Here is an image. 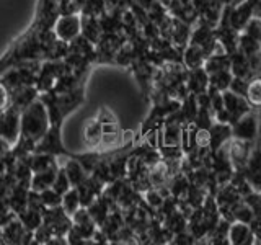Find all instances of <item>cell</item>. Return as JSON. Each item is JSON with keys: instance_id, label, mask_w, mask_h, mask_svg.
<instances>
[{"instance_id": "cell-1", "label": "cell", "mask_w": 261, "mask_h": 245, "mask_svg": "<svg viewBox=\"0 0 261 245\" xmlns=\"http://www.w3.org/2000/svg\"><path fill=\"white\" fill-rule=\"evenodd\" d=\"M51 126L49 121V113L43 100L38 96L35 102L30 103L27 108L21 111V122H20V137L13 144V154L16 157H24L35 151L38 141L46 134V131Z\"/></svg>"}, {"instance_id": "cell-2", "label": "cell", "mask_w": 261, "mask_h": 245, "mask_svg": "<svg viewBox=\"0 0 261 245\" xmlns=\"http://www.w3.org/2000/svg\"><path fill=\"white\" fill-rule=\"evenodd\" d=\"M84 85L82 84L75 87L67 93H54V92H44L39 98L46 105L49 113V121L51 125H64V119L69 116L72 111H75L79 106L84 103Z\"/></svg>"}, {"instance_id": "cell-3", "label": "cell", "mask_w": 261, "mask_h": 245, "mask_svg": "<svg viewBox=\"0 0 261 245\" xmlns=\"http://www.w3.org/2000/svg\"><path fill=\"white\" fill-rule=\"evenodd\" d=\"M33 152H43V154H51L56 157H73V152H70L67 147L64 145L62 141V126L61 125H51L46 131V134L38 141Z\"/></svg>"}, {"instance_id": "cell-4", "label": "cell", "mask_w": 261, "mask_h": 245, "mask_svg": "<svg viewBox=\"0 0 261 245\" xmlns=\"http://www.w3.org/2000/svg\"><path fill=\"white\" fill-rule=\"evenodd\" d=\"M20 122L21 111L8 105L5 110L0 111V137H4L7 142L13 145L20 137Z\"/></svg>"}, {"instance_id": "cell-5", "label": "cell", "mask_w": 261, "mask_h": 245, "mask_svg": "<svg viewBox=\"0 0 261 245\" xmlns=\"http://www.w3.org/2000/svg\"><path fill=\"white\" fill-rule=\"evenodd\" d=\"M80 23L79 15H61L54 24L56 36L65 43H70L73 38L80 35Z\"/></svg>"}, {"instance_id": "cell-6", "label": "cell", "mask_w": 261, "mask_h": 245, "mask_svg": "<svg viewBox=\"0 0 261 245\" xmlns=\"http://www.w3.org/2000/svg\"><path fill=\"white\" fill-rule=\"evenodd\" d=\"M245 178L255 190H261V149H256L250 154L245 163Z\"/></svg>"}, {"instance_id": "cell-7", "label": "cell", "mask_w": 261, "mask_h": 245, "mask_svg": "<svg viewBox=\"0 0 261 245\" xmlns=\"http://www.w3.org/2000/svg\"><path fill=\"white\" fill-rule=\"evenodd\" d=\"M39 96V92L36 85H27V87H20L10 92V105L23 111L30 103H33Z\"/></svg>"}, {"instance_id": "cell-8", "label": "cell", "mask_w": 261, "mask_h": 245, "mask_svg": "<svg viewBox=\"0 0 261 245\" xmlns=\"http://www.w3.org/2000/svg\"><path fill=\"white\" fill-rule=\"evenodd\" d=\"M233 134L242 141H251L256 134V118L250 113L243 114L240 119L235 121Z\"/></svg>"}, {"instance_id": "cell-9", "label": "cell", "mask_w": 261, "mask_h": 245, "mask_svg": "<svg viewBox=\"0 0 261 245\" xmlns=\"http://www.w3.org/2000/svg\"><path fill=\"white\" fill-rule=\"evenodd\" d=\"M59 168H61V165H59V163H56V165H53L51 168H46L43 172H36V174H33V177H31V190L43 191V190H46V188H51Z\"/></svg>"}, {"instance_id": "cell-10", "label": "cell", "mask_w": 261, "mask_h": 245, "mask_svg": "<svg viewBox=\"0 0 261 245\" xmlns=\"http://www.w3.org/2000/svg\"><path fill=\"white\" fill-rule=\"evenodd\" d=\"M24 235H27V229H24L18 217H15L4 226V234L0 243H23Z\"/></svg>"}, {"instance_id": "cell-11", "label": "cell", "mask_w": 261, "mask_h": 245, "mask_svg": "<svg viewBox=\"0 0 261 245\" xmlns=\"http://www.w3.org/2000/svg\"><path fill=\"white\" fill-rule=\"evenodd\" d=\"M64 170H65V174H67L72 186L80 185L90 175L88 172L85 170V167L82 165V163L75 157H69V160L65 162V165H64Z\"/></svg>"}, {"instance_id": "cell-12", "label": "cell", "mask_w": 261, "mask_h": 245, "mask_svg": "<svg viewBox=\"0 0 261 245\" xmlns=\"http://www.w3.org/2000/svg\"><path fill=\"white\" fill-rule=\"evenodd\" d=\"M16 217L21 220V224L24 226V229H27V231H33V232H35L36 229L41 224H43V212L33 209V208L23 209L21 212H18V214H16Z\"/></svg>"}, {"instance_id": "cell-13", "label": "cell", "mask_w": 261, "mask_h": 245, "mask_svg": "<svg viewBox=\"0 0 261 245\" xmlns=\"http://www.w3.org/2000/svg\"><path fill=\"white\" fill-rule=\"evenodd\" d=\"M230 134H232L230 128H227L224 122H222V125H217V126L212 128V131H211V144H209V145H212V151H216V149L219 151L220 145L228 142Z\"/></svg>"}, {"instance_id": "cell-14", "label": "cell", "mask_w": 261, "mask_h": 245, "mask_svg": "<svg viewBox=\"0 0 261 245\" xmlns=\"http://www.w3.org/2000/svg\"><path fill=\"white\" fill-rule=\"evenodd\" d=\"M103 136V125L98 119L88 122L85 128V141L90 147H98Z\"/></svg>"}, {"instance_id": "cell-15", "label": "cell", "mask_w": 261, "mask_h": 245, "mask_svg": "<svg viewBox=\"0 0 261 245\" xmlns=\"http://www.w3.org/2000/svg\"><path fill=\"white\" fill-rule=\"evenodd\" d=\"M248 239H253V235H251V229L245 226V223H239L228 227V240L230 242L243 243L248 242Z\"/></svg>"}, {"instance_id": "cell-16", "label": "cell", "mask_w": 261, "mask_h": 245, "mask_svg": "<svg viewBox=\"0 0 261 245\" xmlns=\"http://www.w3.org/2000/svg\"><path fill=\"white\" fill-rule=\"evenodd\" d=\"M61 206L64 208V211L67 212L69 216H72L73 212H75L82 204H80V196H79V191L75 186H72L69 191H65L62 194V204Z\"/></svg>"}, {"instance_id": "cell-17", "label": "cell", "mask_w": 261, "mask_h": 245, "mask_svg": "<svg viewBox=\"0 0 261 245\" xmlns=\"http://www.w3.org/2000/svg\"><path fill=\"white\" fill-rule=\"evenodd\" d=\"M51 188H54V190H56L57 193H59V194H64L65 191H69L70 188H72V183H70V180H69L67 174H65L64 167H61L59 172H57L56 180H54V183H53Z\"/></svg>"}, {"instance_id": "cell-18", "label": "cell", "mask_w": 261, "mask_h": 245, "mask_svg": "<svg viewBox=\"0 0 261 245\" xmlns=\"http://www.w3.org/2000/svg\"><path fill=\"white\" fill-rule=\"evenodd\" d=\"M41 193V200H43L46 208H54V206H61L62 204V194L57 193L54 188H46V190L39 191Z\"/></svg>"}, {"instance_id": "cell-19", "label": "cell", "mask_w": 261, "mask_h": 245, "mask_svg": "<svg viewBox=\"0 0 261 245\" xmlns=\"http://www.w3.org/2000/svg\"><path fill=\"white\" fill-rule=\"evenodd\" d=\"M179 126L176 122H168L167 129H165V134H163V139H165V144L167 145H178L179 144Z\"/></svg>"}, {"instance_id": "cell-20", "label": "cell", "mask_w": 261, "mask_h": 245, "mask_svg": "<svg viewBox=\"0 0 261 245\" xmlns=\"http://www.w3.org/2000/svg\"><path fill=\"white\" fill-rule=\"evenodd\" d=\"M247 96L250 98V102H251V103L261 105V79L253 80L251 84H248Z\"/></svg>"}, {"instance_id": "cell-21", "label": "cell", "mask_w": 261, "mask_h": 245, "mask_svg": "<svg viewBox=\"0 0 261 245\" xmlns=\"http://www.w3.org/2000/svg\"><path fill=\"white\" fill-rule=\"evenodd\" d=\"M96 119L100 121L101 125H111V122H116V118H114V114L108 108H101L100 113H98Z\"/></svg>"}, {"instance_id": "cell-22", "label": "cell", "mask_w": 261, "mask_h": 245, "mask_svg": "<svg viewBox=\"0 0 261 245\" xmlns=\"http://www.w3.org/2000/svg\"><path fill=\"white\" fill-rule=\"evenodd\" d=\"M10 105V90L0 82V111L5 110Z\"/></svg>"}, {"instance_id": "cell-23", "label": "cell", "mask_w": 261, "mask_h": 245, "mask_svg": "<svg viewBox=\"0 0 261 245\" xmlns=\"http://www.w3.org/2000/svg\"><path fill=\"white\" fill-rule=\"evenodd\" d=\"M12 144L10 142H7L4 137H0V157H5V155L12 151Z\"/></svg>"}, {"instance_id": "cell-24", "label": "cell", "mask_w": 261, "mask_h": 245, "mask_svg": "<svg viewBox=\"0 0 261 245\" xmlns=\"http://www.w3.org/2000/svg\"><path fill=\"white\" fill-rule=\"evenodd\" d=\"M5 172H7V163H5L4 157H0V175L5 174Z\"/></svg>"}, {"instance_id": "cell-25", "label": "cell", "mask_w": 261, "mask_h": 245, "mask_svg": "<svg viewBox=\"0 0 261 245\" xmlns=\"http://www.w3.org/2000/svg\"><path fill=\"white\" fill-rule=\"evenodd\" d=\"M2 234H4V227L0 226V240H2Z\"/></svg>"}, {"instance_id": "cell-26", "label": "cell", "mask_w": 261, "mask_h": 245, "mask_svg": "<svg viewBox=\"0 0 261 245\" xmlns=\"http://www.w3.org/2000/svg\"><path fill=\"white\" fill-rule=\"evenodd\" d=\"M259 121H261V110H259Z\"/></svg>"}]
</instances>
